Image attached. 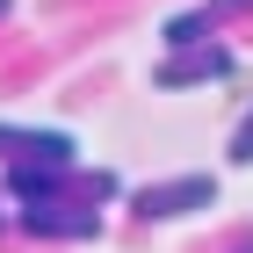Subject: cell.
Wrapping results in <instances>:
<instances>
[{
    "label": "cell",
    "instance_id": "obj_1",
    "mask_svg": "<svg viewBox=\"0 0 253 253\" xmlns=\"http://www.w3.org/2000/svg\"><path fill=\"white\" fill-rule=\"evenodd\" d=\"M130 203H137V217H152V224H174V217L217 210V181H210V174H174V181H152V188H137Z\"/></svg>",
    "mask_w": 253,
    "mask_h": 253
},
{
    "label": "cell",
    "instance_id": "obj_2",
    "mask_svg": "<svg viewBox=\"0 0 253 253\" xmlns=\"http://www.w3.org/2000/svg\"><path fill=\"white\" fill-rule=\"evenodd\" d=\"M0 159H15V167L73 159V130H51V123H0Z\"/></svg>",
    "mask_w": 253,
    "mask_h": 253
},
{
    "label": "cell",
    "instance_id": "obj_3",
    "mask_svg": "<svg viewBox=\"0 0 253 253\" xmlns=\"http://www.w3.org/2000/svg\"><path fill=\"white\" fill-rule=\"evenodd\" d=\"M232 65H239V58L224 51V43H181L167 65H152V87H195V80H224Z\"/></svg>",
    "mask_w": 253,
    "mask_h": 253
},
{
    "label": "cell",
    "instance_id": "obj_4",
    "mask_svg": "<svg viewBox=\"0 0 253 253\" xmlns=\"http://www.w3.org/2000/svg\"><path fill=\"white\" fill-rule=\"evenodd\" d=\"M22 224L29 232H43V239H94L101 232V210H73V203H22Z\"/></svg>",
    "mask_w": 253,
    "mask_h": 253
},
{
    "label": "cell",
    "instance_id": "obj_5",
    "mask_svg": "<svg viewBox=\"0 0 253 253\" xmlns=\"http://www.w3.org/2000/svg\"><path fill=\"white\" fill-rule=\"evenodd\" d=\"M232 167H253V109L239 116V130H232Z\"/></svg>",
    "mask_w": 253,
    "mask_h": 253
},
{
    "label": "cell",
    "instance_id": "obj_6",
    "mask_svg": "<svg viewBox=\"0 0 253 253\" xmlns=\"http://www.w3.org/2000/svg\"><path fill=\"white\" fill-rule=\"evenodd\" d=\"M232 253H253V239H246V246H232Z\"/></svg>",
    "mask_w": 253,
    "mask_h": 253
},
{
    "label": "cell",
    "instance_id": "obj_7",
    "mask_svg": "<svg viewBox=\"0 0 253 253\" xmlns=\"http://www.w3.org/2000/svg\"><path fill=\"white\" fill-rule=\"evenodd\" d=\"M7 7H15V0H0V15H7Z\"/></svg>",
    "mask_w": 253,
    "mask_h": 253
}]
</instances>
